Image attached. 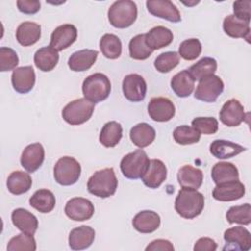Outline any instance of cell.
<instances>
[{"label": "cell", "mask_w": 251, "mask_h": 251, "mask_svg": "<svg viewBox=\"0 0 251 251\" xmlns=\"http://www.w3.org/2000/svg\"><path fill=\"white\" fill-rule=\"evenodd\" d=\"M204 204V196L197 189L181 188L176 197L175 209L180 217L191 220L201 214Z\"/></svg>", "instance_id": "cell-1"}, {"label": "cell", "mask_w": 251, "mask_h": 251, "mask_svg": "<svg viewBox=\"0 0 251 251\" xmlns=\"http://www.w3.org/2000/svg\"><path fill=\"white\" fill-rule=\"evenodd\" d=\"M118 188V179L113 168L96 171L87 181L89 193L100 198H108L115 194Z\"/></svg>", "instance_id": "cell-2"}, {"label": "cell", "mask_w": 251, "mask_h": 251, "mask_svg": "<svg viewBox=\"0 0 251 251\" xmlns=\"http://www.w3.org/2000/svg\"><path fill=\"white\" fill-rule=\"evenodd\" d=\"M137 18V6L130 0H119L114 2L108 10V20L117 28L130 26Z\"/></svg>", "instance_id": "cell-3"}, {"label": "cell", "mask_w": 251, "mask_h": 251, "mask_svg": "<svg viewBox=\"0 0 251 251\" xmlns=\"http://www.w3.org/2000/svg\"><path fill=\"white\" fill-rule=\"evenodd\" d=\"M111 92V82L107 75L95 73L88 75L82 82L84 98L92 103H99L108 98Z\"/></svg>", "instance_id": "cell-4"}, {"label": "cell", "mask_w": 251, "mask_h": 251, "mask_svg": "<svg viewBox=\"0 0 251 251\" xmlns=\"http://www.w3.org/2000/svg\"><path fill=\"white\" fill-rule=\"evenodd\" d=\"M94 112V103L86 98H78L68 103L62 110L64 121L72 126H78L87 122Z\"/></svg>", "instance_id": "cell-5"}, {"label": "cell", "mask_w": 251, "mask_h": 251, "mask_svg": "<svg viewBox=\"0 0 251 251\" xmlns=\"http://www.w3.org/2000/svg\"><path fill=\"white\" fill-rule=\"evenodd\" d=\"M80 164L73 157L64 156L54 166V178L64 186L75 184L80 177Z\"/></svg>", "instance_id": "cell-6"}, {"label": "cell", "mask_w": 251, "mask_h": 251, "mask_svg": "<svg viewBox=\"0 0 251 251\" xmlns=\"http://www.w3.org/2000/svg\"><path fill=\"white\" fill-rule=\"evenodd\" d=\"M149 161L146 152L142 149H137L123 157L120 168L124 176L128 179H137L142 176Z\"/></svg>", "instance_id": "cell-7"}, {"label": "cell", "mask_w": 251, "mask_h": 251, "mask_svg": "<svg viewBox=\"0 0 251 251\" xmlns=\"http://www.w3.org/2000/svg\"><path fill=\"white\" fill-rule=\"evenodd\" d=\"M224 82L218 75H211L199 80V83L194 92V97L197 100L213 103L224 91Z\"/></svg>", "instance_id": "cell-8"}, {"label": "cell", "mask_w": 251, "mask_h": 251, "mask_svg": "<svg viewBox=\"0 0 251 251\" xmlns=\"http://www.w3.org/2000/svg\"><path fill=\"white\" fill-rule=\"evenodd\" d=\"M226 246L224 250L248 251L251 248V234L243 226H233L227 228L224 233Z\"/></svg>", "instance_id": "cell-9"}, {"label": "cell", "mask_w": 251, "mask_h": 251, "mask_svg": "<svg viewBox=\"0 0 251 251\" xmlns=\"http://www.w3.org/2000/svg\"><path fill=\"white\" fill-rule=\"evenodd\" d=\"M123 92L125 97L130 102H140L144 100L147 91L145 79L138 74H130L123 79Z\"/></svg>", "instance_id": "cell-10"}, {"label": "cell", "mask_w": 251, "mask_h": 251, "mask_svg": "<svg viewBox=\"0 0 251 251\" xmlns=\"http://www.w3.org/2000/svg\"><path fill=\"white\" fill-rule=\"evenodd\" d=\"M65 214L68 218L75 222H83L92 218L94 206L86 198L74 197L70 199L65 206Z\"/></svg>", "instance_id": "cell-11"}, {"label": "cell", "mask_w": 251, "mask_h": 251, "mask_svg": "<svg viewBox=\"0 0 251 251\" xmlns=\"http://www.w3.org/2000/svg\"><path fill=\"white\" fill-rule=\"evenodd\" d=\"M146 7L148 12L155 17L172 23H178L181 21L178 9L169 0H148L146 1Z\"/></svg>", "instance_id": "cell-12"}, {"label": "cell", "mask_w": 251, "mask_h": 251, "mask_svg": "<svg viewBox=\"0 0 251 251\" xmlns=\"http://www.w3.org/2000/svg\"><path fill=\"white\" fill-rule=\"evenodd\" d=\"M148 114L155 122H168L176 114L174 103L166 97H154L148 104Z\"/></svg>", "instance_id": "cell-13"}, {"label": "cell", "mask_w": 251, "mask_h": 251, "mask_svg": "<svg viewBox=\"0 0 251 251\" xmlns=\"http://www.w3.org/2000/svg\"><path fill=\"white\" fill-rule=\"evenodd\" d=\"M219 116L225 126L229 127L237 126L245 120L244 107L237 99H229L223 105Z\"/></svg>", "instance_id": "cell-14"}, {"label": "cell", "mask_w": 251, "mask_h": 251, "mask_svg": "<svg viewBox=\"0 0 251 251\" xmlns=\"http://www.w3.org/2000/svg\"><path fill=\"white\" fill-rule=\"evenodd\" d=\"M213 197L222 202H229L242 198L245 194V186L238 179L216 184L213 189Z\"/></svg>", "instance_id": "cell-15"}, {"label": "cell", "mask_w": 251, "mask_h": 251, "mask_svg": "<svg viewBox=\"0 0 251 251\" xmlns=\"http://www.w3.org/2000/svg\"><path fill=\"white\" fill-rule=\"evenodd\" d=\"M77 37V29L74 25L65 24L56 27L50 38V45L57 51H63L70 47Z\"/></svg>", "instance_id": "cell-16"}, {"label": "cell", "mask_w": 251, "mask_h": 251, "mask_svg": "<svg viewBox=\"0 0 251 251\" xmlns=\"http://www.w3.org/2000/svg\"><path fill=\"white\" fill-rule=\"evenodd\" d=\"M13 88L21 94L29 92L35 83V73L31 66L16 68L11 75Z\"/></svg>", "instance_id": "cell-17"}, {"label": "cell", "mask_w": 251, "mask_h": 251, "mask_svg": "<svg viewBox=\"0 0 251 251\" xmlns=\"http://www.w3.org/2000/svg\"><path fill=\"white\" fill-rule=\"evenodd\" d=\"M45 158V151L41 143L35 142L27 145L21 156V165L28 173L37 171Z\"/></svg>", "instance_id": "cell-18"}, {"label": "cell", "mask_w": 251, "mask_h": 251, "mask_svg": "<svg viewBox=\"0 0 251 251\" xmlns=\"http://www.w3.org/2000/svg\"><path fill=\"white\" fill-rule=\"evenodd\" d=\"M140 178L147 187L158 188L167 178V168L161 160L152 159Z\"/></svg>", "instance_id": "cell-19"}, {"label": "cell", "mask_w": 251, "mask_h": 251, "mask_svg": "<svg viewBox=\"0 0 251 251\" xmlns=\"http://www.w3.org/2000/svg\"><path fill=\"white\" fill-rule=\"evenodd\" d=\"M95 238V230L89 226H80L71 230L69 246L73 250H83L91 246Z\"/></svg>", "instance_id": "cell-20"}, {"label": "cell", "mask_w": 251, "mask_h": 251, "mask_svg": "<svg viewBox=\"0 0 251 251\" xmlns=\"http://www.w3.org/2000/svg\"><path fill=\"white\" fill-rule=\"evenodd\" d=\"M98 57V51L92 49H82L74 52L69 60L68 66L74 72H84L89 70Z\"/></svg>", "instance_id": "cell-21"}, {"label": "cell", "mask_w": 251, "mask_h": 251, "mask_svg": "<svg viewBox=\"0 0 251 251\" xmlns=\"http://www.w3.org/2000/svg\"><path fill=\"white\" fill-rule=\"evenodd\" d=\"M11 220L13 225L22 232L34 234L38 227L37 218L24 208H17L12 212Z\"/></svg>", "instance_id": "cell-22"}, {"label": "cell", "mask_w": 251, "mask_h": 251, "mask_svg": "<svg viewBox=\"0 0 251 251\" xmlns=\"http://www.w3.org/2000/svg\"><path fill=\"white\" fill-rule=\"evenodd\" d=\"M161 224L160 216L150 210L138 212L132 219L133 227L141 233H151L158 229Z\"/></svg>", "instance_id": "cell-23"}, {"label": "cell", "mask_w": 251, "mask_h": 251, "mask_svg": "<svg viewBox=\"0 0 251 251\" xmlns=\"http://www.w3.org/2000/svg\"><path fill=\"white\" fill-rule=\"evenodd\" d=\"M173 39L174 34L172 30L162 25L155 26L145 33V42L153 51L170 45Z\"/></svg>", "instance_id": "cell-24"}, {"label": "cell", "mask_w": 251, "mask_h": 251, "mask_svg": "<svg viewBox=\"0 0 251 251\" xmlns=\"http://www.w3.org/2000/svg\"><path fill=\"white\" fill-rule=\"evenodd\" d=\"M225 33L232 38H243L250 42V25L249 23L238 20L234 15H228L223 23Z\"/></svg>", "instance_id": "cell-25"}, {"label": "cell", "mask_w": 251, "mask_h": 251, "mask_svg": "<svg viewBox=\"0 0 251 251\" xmlns=\"http://www.w3.org/2000/svg\"><path fill=\"white\" fill-rule=\"evenodd\" d=\"M41 36V26L34 22H24L16 30V38L22 46H30L36 43Z\"/></svg>", "instance_id": "cell-26"}, {"label": "cell", "mask_w": 251, "mask_h": 251, "mask_svg": "<svg viewBox=\"0 0 251 251\" xmlns=\"http://www.w3.org/2000/svg\"><path fill=\"white\" fill-rule=\"evenodd\" d=\"M245 150L242 145L224 139H216L210 144V153L217 159L232 158Z\"/></svg>", "instance_id": "cell-27"}, {"label": "cell", "mask_w": 251, "mask_h": 251, "mask_svg": "<svg viewBox=\"0 0 251 251\" xmlns=\"http://www.w3.org/2000/svg\"><path fill=\"white\" fill-rule=\"evenodd\" d=\"M177 181L182 188L198 189L203 182V173L200 169L184 165L177 172Z\"/></svg>", "instance_id": "cell-28"}, {"label": "cell", "mask_w": 251, "mask_h": 251, "mask_svg": "<svg viewBox=\"0 0 251 251\" xmlns=\"http://www.w3.org/2000/svg\"><path fill=\"white\" fill-rule=\"evenodd\" d=\"M129 137L134 145L139 148H144L155 140L156 131L147 123H139L131 127Z\"/></svg>", "instance_id": "cell-29"}, {"label": "cell", "mask_w": 251, "mask_h": 251, "mask_svg": "<svg viewBox=\"0 0 251 251\" xmlns=\"http://www.w3.org/2000/svg\"><path fill=\"white\" fill-rule=\"evenodd\" d=\"M34 64L37 69L42 72L52 71L59 62L58 51L51 46H44L39 48L33 57Z\"/></svg>", "instance_id": "cell-30"}, {"label": "cell", "mask_w": 251, "mask_h": 251, "mask_svg": "<svg viewBox=\"0 0 251 251\" xmlns=\"http://www.w3.org/2000/svg\"><path fill=\"white\" fill-rule=\"evenodd\" d=\"M194 79L187 70L176 74L171 79V87L178 97H188L194 89Z\"/></svg>", "instance_id": "cell-31"}, {"label": "cell", "mask_w": 251, "mask_h": 251, "mask_svg": "<svg viewBox=\"0 0 251 251\" xmlns=\"http://www.w3.org/2000/svg\"><path fill=\"white\" fill-rule=\"evenodd\" d=\"M32 185L29 174L23 171H14L7 178V188L14 195H21L27 192Z\"/></svg>", "instance_id": "cell-32"}, {"label": "cell", "mask_w": 251, "mask_h": 251, "mask_svg": "<svg viewBox=\"0 0 251 251\" xmlns=\"http://www.w3.org/2000/svg\"><path fill=\"white\" fill-rule=\"evenodd\" d=\"M211 176L216 184L238 179V170L232 163L219 162L214 165L211 171Z\"/></svg>", "instance_id": "cell-33"}, {"label": "cell", "mask_w": 251, "mask_h": 251, "mask_svg": "<svg viewBox=\"0 0 251 251\" xmlns=\"http://www.w3.org/2000/svg\"><path fill=\"white\" fill-rule=\"evenodd\" d=\"M123 136V127L120 123L111 121L106 123L99 134V141L105 147H115Z\"/></svg>", "instance_id": "cell-34"}, {"label": "cell", "mask_w": 251, "mask_h": 251, "mask_svg": "<svg viewBox=\"0 0 251 251\" xmlns=\"http://www.w3.org/2000/svg\"><path fill=\"white\" fill-rule=\"evenodd\" d=\"M29 205L40 213H50L56 205V199L52 191L48 189L36 190L29 198Z\"/></svg>", "instance_id": "cell-35"}, {"label": "cell", "mask_w": 251, "mask_h": 251, "mask_svg": "<svg viewBox=\"0 0 251 251\" xmlns=\"http://www.w3.org/2000/svg\"><path fill=\"white\" fill-rule=\"evenodd\" d=\"M99 47L102 54L111 60L118 59L122 54L121 39L112 33H106L100 38Z\"/></svg>", "instance_id": "cell-36"}, {"label": "cell", "mask_w": 251, "mask_h": 251, "mask_svg": "<svg viewBox=\"0 0 251 251\" xmlns=\"http://www.w3.org/2000/svg\"><path fill=\"white\" fill-rule=\"evenodd\" d=\"M217 61L214 58L204 57L192 65L187 71L194 80H200L205 76L214 75L217 71Z\"/></svg>", "instance_id": "cell-37"}, {"label": "cell", "mask_w": 251, "mask_h": 251, "mask_svg": "<svg viewBox=\"0 0 251 251\" xmlns=\"http://www.w3.org/2000/svg\"><path fill=\"white\" fill-rule=\"evenodd\" d=\"M226 219L229 224H240L250 225L251 223V206L249 203L242 205H236L230 207L226 214Z\"/></svg>", "instance_id": "cell-38"}, {"label": "cell", "mask_w": 251, "mask_h": 251, "mask_svg": "<svg viewBox=\"0 0 251 251\" xmlns=\"http://www.w3.org/2000/svg\"><path fill=\"white\" fill-rule=\"evenodd\" d=\"M129 56L134 60H146L153 52L145 42V34L133 36L128 44Z\"/></svg>", "instance_id": "cell-39"}, {"label": "cell", "mask_w": 251, "mask_h": 251, "mask_svg": "<svg viewBox=\"0 0 251 251\" xmlns=\"http://www.w3.org/2000/svg\"><path fill=\"white\" fill-rule=\"evenodd\" d=\"M173 136L175 141L177 144L188 145V144L197 143L200 140L201 133L197 129H195L193 126L182 125L175 128L173 132Z\"/></svg>", "instance_id": "cell-40"}, {"label": "cell", "mask_w": 251, "mask_h": 251, "mask_svg": "<svg viewBox=\"0 0 251 251\" xmlns=\"http://www.w3.org/2000/svg\"><path fill=\"white\" fill-rule=\"evenodd\" d=\"M8 251H34L36 250V242L33 234L22 232L12 237L7 245Z\"/></svg>", "instance_id": "cell-41"}, {"label": "cell", "mask_w": 251, "mask_h": 251, "mask_svg": "<svg viewBox=\"0 0 251 251\" xmlns=\"http://www.w3.org/2000/svg\"><path fill=\"white\" fill-rule=\"evenodd\" d=\"M179 63V55L176 51H168L160 54L154 61V67L159 73H169Z\"/></svg>", "instance_id": "cell-42"}, {"label": "cell", "mask_w": 251, "mask_h": 251, "mask_svg": "<svg viewBox=\"0 0 251 251\" xmlns=\"http://www.w3.org/2000/svg\"><path fill=\"white\" fill-rule=\"evenodd\" d=\"M202 51V44L197 38L183 40L178 47V55L187 61L195 60Z\"/></svg>", "instance_id": "cell-43"}, {"label": "cell", "mask_w": 251, "mask_h": 251, "mask_svg": "<svg viewBox=\"0 0 251 251\" xmlns=\"http://www.w3.org/2000/svg\"><path fill=\"white\" fill-rule=\"evenodd\" d=\"M191 126L197 129L201 134H214L219 128V123L217 119L213 117H197L192 120Z\"/></svg>", "instance_id": "cell-44"}, {"label": "cell", "mask_w": 251, "mask_h": 251, "mask_svg": "<svg viewBox=\"0 0 251 251\" xmlns=\"http://www.w3.org/2000/svg\"><path fill=\"white\" fill-rule=\"evenodd\" d=\"M19 64V57L15 50L9 47L0 48V71L9 72L15 70Z\"/></svg>", "instance_id": "cell-45"}, {"label": "cell", "mask_w": 251, "mask_h": 251, "mask_svg": "<svg viewBox=\"0 0 251 251\" xmlns=\"http://www.w3.org/2000/svg\"><path fill=\"white\" fill-rule=\"evenodd\" d=\"M233 15L238 20L244 21L246 23H250V7H251V1L250 0H239L233 2Z\"/></svg>", "instance_id": "cell-46"}, {"label": "cell", "mask_w": 251, "mask_h": 251, "mask_svg": "<svg viewBox=\"0 0 251 251\" xmlns=\"http://www.w3.org/2000/svg\"><path fill=\"white\" fill-rule=\"evenodd\" d=\"M17 7L20 12L26 15H33L40 10V2L37 0H19Z\"/></svg>", "instance_id": "cell-47"}, {"label": "cell", "mask_w": 251, "mask_h": 251, "mask_svg": "<svg viewBox=\"0 0 251 251\" xmlns=\"http://www.w3.org/2000/svg\"><path fill=\"white\" fill-rule=\"evenodd\" d=\"M174 245L167 239H155L145 248L146 251H174Z\"/></svg>", "instance_id": "cell-48"}, {"label": "cell", "mask_w": 251, "mask_h": 251, "mask_svg": "<svg viewBox=\"0 0 251 251\" xmlns=\"http://www.w3.org/2000/svg\"><path fill=\"white\" fill-rule=\"evenodd\" d=\"M217 243L210 237H201L194 244V251H215Z\"/></svg>", "instance_id": "cell-49"}]
</instances>
